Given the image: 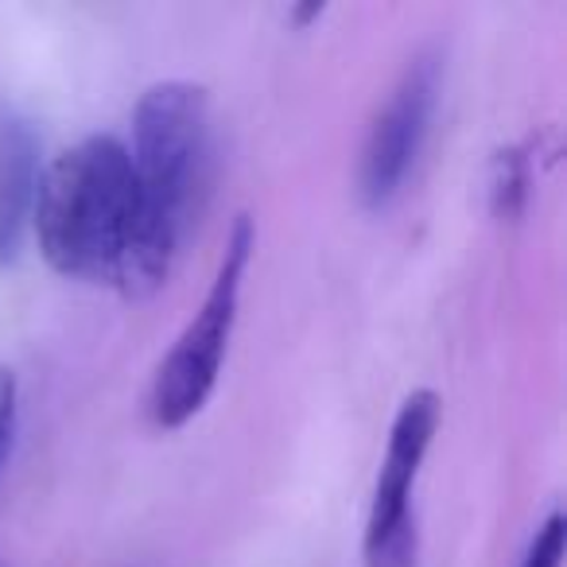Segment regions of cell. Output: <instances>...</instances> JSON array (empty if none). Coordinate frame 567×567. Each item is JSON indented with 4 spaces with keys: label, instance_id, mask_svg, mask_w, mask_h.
Masks as SVG:
<instances>
[{
    "label": "cell",
    "instance_id": "6da1fadb",
    "mask_svg": "<svg viewBox=\"0 0 567 567\" xmlns=\"http://www.w3.org/2000/svg\"><path fill=\"white\" fill-rule=\"evenodd\" d=\"M133 245L121 292L144 300L167 280L210 167V94L187 79L156 82L133 113Z\"/></svg>",
    "mask_w": 567,
    "mask_h": 567
},
{
    "label": "cell",
    "instance_id": "7a4b0ae2",
    "mask_svg": "<svg viewBox=\"0 0 567 567\" xmlns=\"http://www.w3.org/2000/svg\"><path fill=\"white\" fill-rule=\"evenodd\" d=\"M32 226L59 276L121 288L133 245V167L125 144L97 133L51 159L35 190Z\"/></svg>",
    "mask_w": 567,
    "mask_h": 567
},
{
    "label": "cell",
    "instance_id": "3957f363",
    "mask_svg": "<svg viewBox=\"0 0 567 567\" xmlns=\"http://www.w3.org/2000/svg\"><path fill=\"white\" fill-rule=\"evenodd\" d=\"M252 245H257V234H252V221L241 214L226 237V249H221L218 272H214L203 308L183 327V334L175 339V347L167 350L156 378H152L148 416L159 432H175V427L190 424L203 412V404L210 401L214 385H218L229 334H234L237 323V303H241V284Z\"/></svg>",
    "mask_w": 567,
    "mask_h": 567
},
{
    "label": "cell",
    "instance_id": "277c9868",
    "mask_svg": "<svg viewBox=\"0 0 567 567\" xmlns=\"http://www.w3.org/2000/svg\"><path fill=\"white\" fill-rule=\"evenodd\" d=\"M435 427H440V396L432 389H416L404 396L389 427V447L381 458L378 486H373L370 517H365L362 567H416L420 528L412 486L435 440Z\"/></svg>",
    "mask_w": 567,
    "mask_h": 567
},
{
    "label": "cell",
    "instance_id": "5b68a950",
    "mask_svg": "<svg viewBox=\"0 0 567 567\" xmlns=\"http://www.w3.org/2000/svg\"><path fill=\"white\" fill-rule=\"evenodd\" d=\"M440 55H416L373 117L358 159V198L365 210H385L416 167L440 102Z\"/></svg>",
    "mask_w": 567,
    "mask_h": 567
},
{
    "label": "cell",
    "instance_id": "8992f818",
    "mask_svg": "<svg viewBox=\"0 0 567 567\" xmlns=\"http://www.w3.org/2000/svg\"><path fill=\"white\" fill-rule=\"evenodd\" d=\"M40 136L24 117H0V265H12L24 245L40 190Z\"/></svg>",
    "mask_w": 567,
    "mask_h": 567
},
{
    "label": "cell",
    "instance_id": "52a82bcc",
    "mask_svg": "<svg viewBox=\"0 0 567 567\" xmlns=\"http://www.w3.org/2000/svg\"><path fill=\"white\" fill-rule=\"evenodd\" d=\"M528 187H533V164H528L525 148L509 144V148L494 152L489 164V210L502 221H517L525 214Z\"/></svg>",
    "mask_w": 567,
    "mask_h": 567
},
{
    "label": "cell",
    "instance_id": "ba28073f",
    "mask_svg": "<svg viewBox=\"0 0 567 567\" xmlns=\"http://www.w3.org/2000/svg\"><path fill=\"white\" fill-rule=\"evenodd\" d=\"M564 540H567V520L564 513H548L540 528H536L533 544H528L520 567H559L564 564Z\"/></svg>",
    "mask_w": 567,
    "mask_h": 567
},
{
    "label": "cell",
    "instance_id": "9c48e42d",
    "mask_svg": "<svg viewBox=\"0 0 567 567\" xmlns=\"http://www.w3.org/2000/svg\"><path fill=\"white\" fill-rule=\"evenodd\" d=\"M17 378L9 365H0V466L12 451V435H17Z\"/></svg>",
    "mask_w": 567,
    "mask_h": 567
},
{
    "label": "cell",
    "instance_id": "30bf717a",
    "mask_svg": "<svg viewBox=\"0 0 567 567\" xmlns=\"http://www.w3.org/2000/svg\"><path fill=\"white\" fill-rule=\"evenodd\" d=\"M323 17V4H300V9H292V24L296 28H308L311 20Z\"/></svg>",
    "mask_w": 567,
    "mask_h": 567
}]
</instances>
